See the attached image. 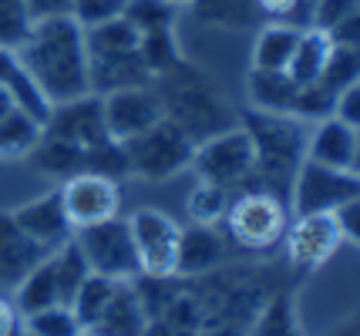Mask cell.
<instances>
[{"instance_id": "43", "label": "cell", "mask_w": 360, "mask_h": 336, "mask_svg": "<svg viewBox=\"0 0 360 336\" xmlns=\"http://www.w3.org/2000/svg\"><path fill=\"white\" fill-rule=\"evenodd\" d=\"M165 4H172V7H188V4H195V0H165Z\"/></svg>"}, {"instance_id": "23", "label": "cell", "mask_w": 360, "mask_h": 336, "mask_svg": "<svg viewBox=\"0 0 360 336\" xmlns=\"http://www.w3.org/2000/svg\"><path fill=\"white\" fill-rule=\"evenodd\" d=\"M330 37L320 27H303L300 31V41H297V51H293V58H290V65H286V74L297 81V84H314L320 81L323 74V65H327L330 58Z\"/></svg>"}, {"instance_id": "37", "label": "cell", "mask_w": 360, "mask_h": 336, "mask_svg": "<svg viewBox=\"0 0 360 336\" xmlns=\"http://www.w3.org/2000/svg\"><path fill=\"white\" fill-rule=\"evenodd\" d=\"M330 215H333V222H337V229H340V236H344V242H357L360 199H354V202H344L340 208H333Z\"/></svg>"}, {"instance_id": "42", "label": "cell", "mask_w": 360, "mask_h": 336, "mask_svg": "<svg viewBox=\"0 0 360 336\" xmlns=\"http://www.w3.org/2000/svg\"><path fill=\"white\" fill-rule=\"evenodd\" d=\"M11 108H17V105H14V101H11V95H7V91L0 88V114H7V112H11Z\"/></svg>"}, {"instance_id": "26", "label": "cell", "mask_w": 360, "mask_h": 336, "mask_svg": "<svg viewBox=\"0 0 360 336\" xmlns=\"http://www.w3.org/2000/svg\"><path fill=\"white\" fill-rule=\"evenodd\" d=\"M122 17L139 31V37H145V34H158V31H175L179 7L165 4V0H125Z\"/></svg>"}, {"instance_id": "32", "label": "cell", "mask_w": 360, "mask_h": 336, "mask_svg": "<svg viewBox=\"0 0 360 336\" xmlns=\"http://www.w3.org/2000/svg\"><path fill=\"white\" fill-rule=\"evenodd\" d=\"M333 91H327L320 81H314V84H300L297 91V101H293V118L297 121H323V118H330L333 114Z\"/></svg>"}, {"instance_id": "16", "label": "cell", "mask_w": 360, "mask_h": 336, "mask_svg": "<svg viewBox=\"0 0 360 336\" xmlns=\"http://www.w3.org/2000/svg\"><path fill=\"white\" fill-rule=\"evenodd\" d=\"M148 309L141 303L139 296V286H135V279L131 283H118L115 289V296H111V303L105 306V313L98 316L88 333L94 336H145L148 333Z\"/></svg>"}, {"instance_id": "19", "label": "cell", "mask_w": 360, "mask_h": 336, "mask_svg": "<svg viewBox=\"0 0 360 336\" xmlns=\"http://www.w3.org/2000/svg\"><path fill=\"white\" fill-rule=\"evenodd\" d=\"M27 161H31L34 172L64 182V178L84 172V148H81V145L64 142V138H54V135H47L44 131L41 142H37V148L27 155Z\"/></svg>"}, {"instance_id": "7", "label": "cell", "mask_w": 360, "mask_h": 336, "mask_svg": "<svg viewBox=\"0 0 360 336\" xmlns=\"http://www.w3.org/2000/svg\"><path fill=\"white\" fill-rule=\"evenodd\" d=\"M128 232L139 256V276L145 279H172L179 262V236L182 225L162 208H139L128 219Z\"/></svg>"}, {"instance_id": "4", "label": "cell", "mask_w": 360, "mask_h": 336, "mask_svg": "<svg viewBox=\"0 0 360 336\" xmlns=\"http://www.w3.org/2000/svg\"><path fill=\"white\" fill-rule=\"evenodd\" d=\"M122 145L128 155V175L148 178V182H165L179 175L182 168L192 165V152H195V138L182 125H175L172 118H162L158 125Z\"/></svg>"}, {"instance_id": "2", "label": "cell", "mask_w": 360, "mask_h": 336, "mask_svg": "<svg viewBox=\"0 0 360 336\" xmlns=\"http://www.w3.org/2000/svg\"><path fill=\"white\" fill-rule=\"evenodd\" d=\"M243 128L250 135L252 152H256V168L252 178L263 182L259 189L280 195L290 192L300 165L307 159V131L303 121L290 114H269V112H243ZM250 178V182H252Z\"/></svg>"}, {"instance_id": "14", "label": "cell", "mask_w": 360, "mask_h": 336, "mask_svg": "<svg viewBox=\"0 0 360 336\" xmlns=\"http://www.w3.org/2000/svg\"><path fill=\"white\" fill-rule=\"evenodd\" d=\"M307 161L327 165L337 172H357L360 161V135L354 125H344L340 118L316 121V131L307 138Z\"/></svg>"}, {"instance_id": "30", "label": "cell", "mask_w": 360, "mask_h": 336, "mask_svg": "<svg viewBox=\"0 0 360 336\" xmlns=\"http://www.w3.org/2000/svg\"><path fill=\"white\" fill-rule=\"evenodd\" d=\"M34 20L27 11V0H0V48L17 51L27 34H31Z\"/></svg>"}, {"instance_id": "44", "label": "cell", "mask_w": 360, "mask_h": 336, "mask_svg": "<svg viewBox=\"0 0 360 336\" xmlns=\"http://www.w3.org/2000/svg\"><path fill=\"white\" fill-rule=\"evenodd\" d=\"M78 336H94V333H88V330H81V333Z\"/></svg>"}, {"instance_id": "27", "label": "cell", "mask_w": 360, "mask_h": 336, "mask_svg": "<svg viewBox=\"0 0 360 336\" xmlns=\"http://www.w3.org/2000/svg\"><path fill=\"white\" fill-rule=\"evenodd\" d=\"M20 323H24V333L31 336H78L81 333V323L71 306H47V309L27 313Z\"/></svg>"}, {"instance_id": "6", "label": "cell", "mask_w": 360, "mask_h": 336, "mask_svg": "<svg viewBox=\"0 0 360 336\" xmlns=\"http://www.w3.org/2000/svg\"><path fill=\"white\" fill-rule=\"evenodd\" d=\"M75 246L94 276H108L118 283L139 279V256H135V242L128 232V219L115 215L105 222L75 229Z\"/></svg>"}, {"instance_id": "35", "label": "cell", "mask_w": 360, "mask_h": 336, "mask_svg": "<svg viewBox=\"0 0 360 336\" xmlns=\"http://www.w3.org/2000/svg\"><path fill=\"white\" fill-rule=\"evenodd\" d=\"M252 4H256L259 14H266L269 20L307 27V20H310V4H314V0H252Z\"/></svg>"}, {"instance_id": "22", "label": "cell", "mask_w": 360, "mask_h": 336, "mask_svg": "<svg viewBox=\"0 0 360 336\" xmlns=\"http://www.w3.org/2000/svg\"><path fill=\"white\" fill-rule=\"evenodd\" d=\"M17 303L14 309L20 316L27 313H37V309H47V306H64L61 289H58V276H54V262L51 256H44L37 266H34L20 283H17Z\"/></svg>"}, {"instance_id": "15", "label": "cell", "mask_w": 360, "mask_h": 336, "mask_svg": "<svg viewBox=\"0 0 360 336\" xmlns=\"http://www.w3.org/2000/svg\"><path fill=\"white\" fill-rule=\"evenodd\" d=\"M226 262V236L209 222H192L179 236L175 276H205Z\"/></svg>"}, {"instance_id": "10", "label": "cell", "mask_w": 360, "mask_h": 336, "mask_svg": "<svg viewBox=\"0 0 360 336\" xmlns=\"http://www.w3.org/2000/svg\"><path fill=\"white\" fill-rule=\"evenodd\" d=\"M283 246H286V259L293 262V269L314 272L333 259V253L344 246V236H340L330 212L293 215L286 232H283Z\"/></svg>"}, {"instance_id": "24", "label": "cell", "mask_w": 360, "mask_h": 336, "mask_svg": "<svg viewBox=\"0 0 360 336\" xmlns=\"http://www.w3.org/2000/svg\"><path fill=\"white\" fill-rule=\"evenodd\" d=\"M139 31L128 24L125 17H115L108 24H98L91 31H84V44H88V58H122L139 51Z\"/></svg>"}, {"instance_id": "18", "label": "cell", "mask_w": 360, "mask_h": 336, "mask_svg": "<svg viewBox=\"0 0 360 336\" xmlns=\"http://www.w3.org/2000/svg\"><path fill=\"white\" fill-rule=\"evenodd\" d=\"M246 91L256 112H269V114H290L293 112V101H297L300 84L286 71H252L250 67V81H246ZM293 118V114H290Z\"/></svg>"}, {"instance_id": "40", "label": "cell", "mask_w": 360, "mask_h": 336, "mask_svg": "<svg viewBox=\"0 0 360 336\" xmlns=\"http://www.w3.org/2000/svg\"><path fill=\"white\" fill-rule=\"evenodd\" d=\"M20 330H24V323H20L14 303L0 300V336H20Z\"/></svg>"}, {"instance_id": "9", "label": "cell", "mask_w": 360, "mask_h": 336, "mask_svg": "<svg viewBox=\"0 0 360 336\" xmlns=\"http://www.w3.org/2000/svg\"><path fill=\"white\" fill-rule=\"evenodd\" d=\"M58 199H61V208L71 229H84V225L105 222V219L118 215L122 189H118V182H111L105 175L78 172L58 185Z\"/></svg>"}, {"instance_id": "41", "label": "cell", "mask_w": 360, "mask_h": 336, "mask_svg": "<svg viewBox=\"0 0 360 336\" xmlns=\"http://www.w3.org/2000/svg\"><path fill=\"white\" fill-rule=\"evenodd\" d=\"M327 336H360V330H357V316L350 313V316H344V320L337 323L333 330H330Z\"/></svg>"}, {"instance_id": "33", "label": "cell", "mask_w": 360, "mask_h": 336, "mask_svg": "<svg viewBox=\"0 0 360 336\" xmlns=\"http://www.w3.org/2000/svg\"><path fill=\"white\" fill-rule=\"evenodd\" d=\"M122 11H125V0H71V20L81 31L108 24L115 17H122Z\"/></svg>"}, {"instance_id": "1", "label": "cell", "mask_w": 360, "mask_h": 336, "mask_svg": "<svg viewBox=\"0 0 360 336\" xmlns=\"http://www.w3.org/2000/svg\"><path fill=\"white\" fill-rule=\"evenodd\" d=\"M14 54L47 105H64L91 91V58L84 31L71 17L37 20Z\"/></svg>"}, {"instance_id": "8", "label": "cell", "mask_w": 360, "mask_h": 336, "mask_svg": "<svg viewBox=\"0 0 360 336\" xmlns=\"http://www.w3.org/2000/svg\"><path fill=\"white\" fill-rule=\"evenodd\" d=\"M290 199H293V215L333 212L344 202L360 199L357 172H337V168H327V165H316V161L303 159L297 178L290 185Z\"/></svg>"}, {"instance_id": "13", "label": "cell", "mask_w": 360, "mask_h": 336, "mask_svg": "<svg viewBox=\"0 0 360 336\" xmlns=\"http://www.w3.org/2000/svg\"><path fill=\"white\" fill-rule=\"evenodd\" d=\"M11 219H14L17 229H20L27 239H34L41 249H47V253H54V249H61L64 242L75 239V229H71L68 215H64L58 189L47 195H37V199L24 202V206H17L14 212H11Z\"/></svg>"}, {"instance_id": "25", "label": "cell", "mask_w": 360, "mask_h": 336, "mask_svg": "<svg viewBox=\"0 0 360 336\" xmlns=\"http://www.w3.org/2000/svg\"><path fill=\"white\" fill-rule=\"evenodd\" d=\"M115 289H118V279L88 272V279L81 283L78 293H75V300H71V309H75V316H78L81 330H91L94 323H98V316L105 313V306L111 303Z\"/></svg>"}, {"instance_id": "28", "label": "cell", "mask_w": 360, "mask_h": 336, "mask_svg": "<svg viewBox=\"0 0 360 336\" xmlns=\"http://www.w3.org/2000/svg\"><path fill=\"white\" fill-rule=\"evenodd\" d=\"M357 81H360V51L333 44L327 65H323V74H320V84L337 95V91H344V88L357 84Z\"/></svg>"}, {"instance_id": "3", "label": "cell", "mask_w": 360, "mask_h": 336, "mask_svg": "<svg viewBox=\"0 0 360 336\" xmlns=\"http://www.w3.org/2000/svg\"><path fill=\"white\" fill-rule=\"evenodd\" d=\"M222 222H226V239L236 242L239 249L269 253V249L283 246V232L290 225V208L283 206L280 195L250 185L236 199H229Z\"/></svg>"}, {"instance_id": "39", "label": "cell", "mask_w": 360, "mask_h": 336, "mask_svg": "<svg viewBox=\"0 0 360 336\" xmlns=\"http://www.w3.org/2000/svg\"><path fill=\"white\" fill-rule=\"evenodd\" d=\"M31 20H54V17H71V0H27Z\"/></svg>"}, {"instance_id": "5", "label": "cell", "mask_w": 360, "mask_h": 336, "mask_svg": "<svg viewBox=\"0 0 360 336\" xmlns=\"http://www.w3.org/2000/svg\"><path fill=\"white\" fill-rule=\"evenodd\" d=\"M192 168H195L199 182L219 185L226 192L246 189L252 178V168H256V152H252L246 128L243 125L239 128H219L205 142H195Z\"/></svg>"}, {"instance_id": "21", "label": "cell", "mask_w": 360, "mask_h": 336, "mask_svg": "<svg viewBox=\"0 0 360 336\" xmlns=\"http://www.w3.org/2000/svg\"><path fill=\"white\" fill-rule=\"evenodd\" d=\"M300 31H303V27H297V24H280V20H273L269 27H263L259 37H256V44H252L250 67L252 71H286L293 51H297Z\"/></svg>"}, {"instance_id": "45", "label": "cell", "mask_w": 360, "mask_h": 336, "mask_svg": "<svg viewBox=\"0 0 360 336\" xmlns=\"http://www.w3.org/2000/svg\"><path fill=\"white\" fill-rule=\"evenodd\" d=\"M20 336H31V333H24V330H20Z\"/></svg>"}, {"instance_id": "11", "label": "cell", "mask_w": 360, "mask_h": 336, "mask_svg": "<svg viewBox=\"0 0 360 336\" xmlns=\"http://www.w3.org/2000/svg\"><path fill=\"white\" fill-rule=\"evenodd\" d=\"M105 105V125H108V138L115 142H131L135 135L148 131L165 118L162 98L155 88L148 84H135V88H118L101 95Z\"/></svg>"}, {"instance_id": "34", "label": "cell", "mask_w": 360, "mask_h": 336, "mask_svg": "<svg viewBox=\"0 0 360 336\" xmlns=\"http://www.w3.org/2000/svg\"><path fill=\"white\" fill-rule=\"evenodd\" d=\"M354 14H360V0H314L310 4V27L330 31L333 24H340Z\"/></svg>"}, {"instance_id": "36", "label": "cell", "mask_w": 360, "mask_h": 336, "mask_svg": "<svg viewBox=\"0 0 360 336\" xmlns=\"http://www.w3.org/2000/svg\"><path fill=\"white\" fill-rule=\"evenodd\" d=\"M333 118H340L344 125H360V81L357 84H350L344 91H337L333 98Z\"/></svg>"}, {"instance_id": "29", "label": "cell", "mask_w": 360, "mask_h": 336, "mask_svg": "<svg viewBox=\"0 0 360 336\" xmlns=\"http://www.w3.org/2000/svg\"><path fill=\"white\" fill-rule=\"evenodd\" d=\"M84 172H94V175H105L111 182L128 175V155L125 145L115 142V138H105V142L84 148Z\"/></svg>"}, {"instance_id": "38", "label": "cell", "mask_w": 360, "mask_h": 336, "mask_svg": "<svg viewBox=\"0 0 360 336\" xmlns=\"http://www.w3.org/2000/svg\"><path fill=\"white\" fill-rule=\"evenodd\" d=\"M330 37V44H340V48H357L360 44V14L347 17L340 24H333L330 31H323Z\"/></svg>"}, {"instance_id": "17", "label": "cell", "mask_w": 360, "mask_h": 336, "mask_svg": "<svg viewBox=\"0 0 360 336\" xmlns=\"http://www.w3.org/2000/svg\"><path fill=\"white\" fill-rule=\"evenodd\" d=\"M44 256H51V253L41 249L34 239H27L11 219V212H4L0 215V283L17 286Z\"/></svg>"}, {"instance_id": "31", "label": "cell", "mask_w": 360, "mask_h": 336, "mask_svg": "<svg viewBox=\"0 0 360 336\" xmlns=\"http://www.w3.org/2000/svg\"><path fill=\"white\" fill-rule=\"evenodd\" d=\"M229 208V192L219 189V185H209V182H199L192 195H188V212H192V222H209L216 225L226 215Z\"/></svg>"}, {"instance_id": "20", "label": "cell", "mask_w": 360, "mask_h": 336, "mask_svg": "<svg viewBox=\"0 0 360 336\" xmlns=\"http://www.w3.org/2000/svg\"><path fill=\"white\" fill-rule=\"evenodd\" d=\"M44 135V121L24 108H11L0 114V161L27 159Z\"/></svg>"}, {"instance_id": "12", "label": "cell", "mask_w": 360, "mask_h": 336, "mask_svg": "<svg viewBox=\"0 0 360 336\" xmlns=\"http://www.w3.org/2000/svg\"><path fill=\"white\" fill-rule=\"evenodd\" d=\"M44 131L54 135V138H64L71 145H81V148H91V145L105 142L108 138V125H105V105H101V95H88L71 98L64 105H51L44 121Z\"/></svg>"}]
</instances>
